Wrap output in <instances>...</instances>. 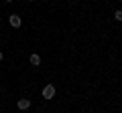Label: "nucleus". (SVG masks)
<instances>
[{
	"mask_svg": "<svg viewBox=\"0 0 122 113\" xmlns=\"http://www.w3.org/2000/svg\"><path fill=\"white\" fill-rule=\"evenodd\" d=\"M53 97H55V87L49 83V85H45V89H43V99H53Z\"/></svg>",
	"mask_w": 122,
	"mask_h": 113,
	"instance_id": "obj_1",
	"label": "nucleus"
},
{
	"mask_svg": "<svg viewBox=\"0 0 122 113\" xmlns=\"http://www.w3.org/2000/svg\"><path fill=\"white\" fill-rule=\"evenodd\" d=\"M16 107L20 109V111H26V109L30 107V99H26V97H20V99H18V103H16Z\"/></svg>",
	"mask_w": 122,
	"mask_h": 113,
	"instance_id": "obj_2",
	"label": "nucleus"
},
{
	"mask_svg": "<svg viewBox=\"0 0 122 113\" xmlns=\"http://www.w3.org/2000/svg\"><path fill=\"white\" fill-rule=\"evenodd\" d=\"M8 22H10V26H14V28H18V26H20V16H18V14H10V18H8Z\"/></svg>",
	"mask_w": 122,
	"mask_h": 113,
	"instance_id": "obj_3",
	"label": "nucleus"
},
{
	"mask_svg": "<svg viewBox=\"0 0 122 113\" xmlns=\"http://www.w3.org/2000/svg\"><path fill=\"white\" fill-rule=\"evenodd\" d=\"M29 61H30V65L39 67V65H41V56H39V55H30V59H29Z\"/></svg>",
	"mask_w": 122,
	"mask_h": 113,
	"instance_id": "obj_4",
	"label": "nucleus"
},
{
	"mask_svg": "<svg viewBox=\"0 0 122 113\" xmlns=\"http://www.w3.org/2000/svg\"><path fill=\"white\" fill-rule=\"evenodd\" d=\"M114 18H116L118 22H122V10H116V12H114Z\"/></svg>",
	"mask_w": 122,
	"mask_h": 113,
	"instance_id": "obj_5",
	"label": "nucleus"
},
{
	"mask_svg": "<svg viewBox=\"0 0 122 113\" xmlns=\"http://www.w3.org/2000/svg\"><path fill=\"white\" fill-rule=\"evenodd\" d=\"M2 59H4V52H2V51H0V61H2Z\"/></svg>",
	"mask_w": 122,
	"mask_h": 113,
	"instance_id": "obj_6",
	"label": "nucleus"
},
{
	"mask_svg": "<svg viewBox=\"0 0 122 113\" xmlns=\"http://www.w3.org/2000/svg\"><path fill=\"white\" fill-rule=\"evenodd\" d=\"M4 2H12V0H4Z\"/></svg>",
	"mask_w": 122,
	"mask_h": 113,
	"instance_id": "obj_7",
	"label": "nucleus"
},
{
	"mask_svg": "<svg viewBox=\"0 0 122 113\" xmlns=\"http://www.w3.org/2000/svg\"><path fill=\"white\" fill-rule=\"evenodd\" d=\"M118 2H122V0H118Z\"/></svg>",
	"mask_w": 122,
	"mask_h": 113,
	"instance_id": "obj_8",
	"label": "nucleus"
}]
</instances>
